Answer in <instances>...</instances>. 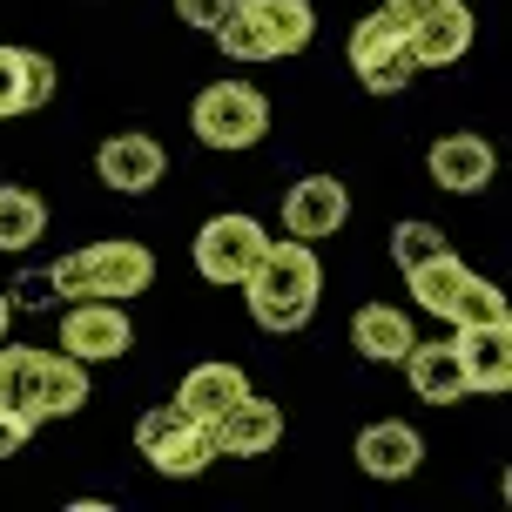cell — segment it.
Returning a JSON list of instances; mask_svg holds the SVG:
<instances>
[{"mask_svg":"<svg viewBox=\"0 0 512 512\" xmlns=\"http://www.w3.org/2000/svg\"><path fill=\"white\" fill-rule=\"evenodd\" d=\"M243 297H250V317L263 331H304L317 304H324V263L310 243L297 236H283V243H263V256L250 263V277H243Z\"/></svg>","mask_w":512,"mask_h":512,"instance_id":"6da1fadb","label":"cell"},{"mask_svg":"<svg viewBox=\"0 0 512 512\" xmlns=\"http://www.w3.org/2000/svg\"><path fill=\"white\" fill-rule=\"evenodd\" d=\"M54 290L75 304V297H142L155 283V256L149 243H128V236H108V243H88V250H68L61 263H48Z\"/></svg>","mask_w":512,"mask_h":512,"instance_id":"7a4b0ae2","label":"cell"},{"mask_svg":"<svg viewBox=\"0 0 512 512\" xmlns=\"http://www.w3.org/2000/svg\"><path fill=\"white\" fill-rule=\"evenodd\" d=\"M189 128H196L203 149H223V155L256 149L270 135V102L256 95L250 81H209L196 95V108H189Z\"/></svg>","mask_w":512,"mask_h":512,"instance_id":"3957f363","label":"cell"},{"mask_svg":"<svg viewBox=\"0 0 512 512\" xmlns=\"http://www.w3.org/2000/svg\"><path fill=\"white\" fill-rule=\"evenodd\" d=\"M135 452H142L162 479H196V472H209V459H216L209 425H203V418H189V411H176V405L142 411V425H135Z\"/></svg>","mask_w":512,"mask_h":512,"instance_id":"277c9868","label":"cell"},{"mask_svg":"<svg viewBox=\"0 0 512 512\" xmlns=\"http://www.w3.org/2000/svg\"><path fill=\"white\" fill-rule=\"evenodd\" d=\"M344 54H351V68H358V81L371 95H398V88L418 81V61H411V48H405V21L384 14V7L351 27V48Z\"/></svg>","mask_w":512,"mask_h":512,"instance_id":"5b68a950","label":"cell"},{"mask_svg":"<svg viewBox=\"0 0 512 512\" xmlns=\"http://www.w3.org/2000/svg\"><path fill=\"white\" fill-rule=\"evenodd\" d=\"M135 344V324H128V310L115 297H75V304L61 310V351L81 364H115Z\"/></svg>","mask_w":512,"mask_h":512,"instance_id":"8992f818","label":"cell"},{"mask_svg":"<svg viewBox=\"0 0 512 512\" xmlns=\"http://www.w3.org/2000/svg\"><path fill=\"white\" fill-rule=\"evenodd\" d=\"M263 243H270V230H263L256 216L223 209V216H209L203 230H196V270H203L209 283H243L250 263L263 256Z\"/></svg>","mask_w":512,"mask_h":512,"instance_id":"52a82bcc","label":"cell"},{"mask_svg":"<svg viewBox=\"0 0 512 512\" xmlns=\"http://www.w3.org/2000/svg\"><path fill=\"white\" fill-rule=\"evenodd\" d=\"M351 223V189L337 176H297L283 189V236L297 243H324Z\"/></svg>","mask_w":512,"mask_h":512,"instance_id":"ba28073f","label":"cell"},{"mask_svg":"<svg viewBox=\"0 0 512 512\" xmlns=\"http://www.w3.org/2000/svg\"><path fill=\"white\" fill-rule=\"evenodd\" d=\"M277 438H283V411L270 398H256V391H243L230 411L209 418L216 459H263V452H277Z\"/></svg>","mask_w":512,"mask_h":512,"instance_id":"9c48e42d","label":"cell"},{"mask_svg":"<svg viewBox=\"0 0 512 512\" xmlns=\"http://www.w3.org/2000/svg\"><path fill=\"white\" fill-rule=\"evenodd\" d=\"M95 169H102V182L115 189V196H149L155 182L169 176V149H162L155 135H142V128H122V135L102 142Z\"/></svg>","mask_w":512,"mask_h":512,"instance_id":"30bf717a","label":"cell"},{"mask_svg":"<svg viewBox=\"0 0 512 512\" xmlns=\"http://www.w3.org/2000/svg\"><path fill=\"white\" fill-rule=\"evenodd\" d=\"M425 169H432V182L445 189V196H479V189H492V176H499V155H492L486 135H438L432 155H425Z\"/></svg>","mask_w":512,"mask_h":512,"instance_id":"8fae6325","label":"cell"},{"mask_svg":"<svg viewBox=\"0 0 512 512\" xmlns=\"http://www.w3.org/2000/svg\"><path fill=\"white\" fill-rule=\"evenodd\" d=\"M472 7L465 0H438L432 14H418V21L405 27V48H411V61L418 68H452L465 48H472Z\"/></svg>","mask_w":512,"mask_h":512,"instance_id":"7c38bea8","label":"cell"},{"mask_svg":"<svg viewBox=\"0 0 512 512\" xmlns=\"http://www.w3.org/2000/svg\"><path fill=\"white\" fill-rule=\"evenodd\" d=\"M452 351L465 364V391H512V324H459Z\"/></svg>","mask_w":512,"mask_h":512,"instance_id":"4fadbf2b","label":"cell"},{"mask_svg":"<svg viewBox=\"0 0 512 512\" xmlns=\"http://www.w3.org/2000/svg\"><path fill=\"white\" fill-rule=\"evenodd\" d=\"M48 358L54 351H34V344H7L0 337V405L48 425Z\"/></svg>","mask_w":512,"mask_h":512,"instance_id":"5bb4252c","label":"cell"},{"mask_svg":"<svg viewBox=\"0 0 512 512\" xmlns=\"http://www.w3.org/2000/svg\"><path fill=\"white\" fill-rule=\"evenodd\" d=\"M358 465L371 479H411L425 465V438L411 432L405 418H378V425L358 432Z\"/></svg>","mask_w":512,"mask_h":512,"instance_id":"9a60e30c","label":"cell"},{"mask_svg":"<svg viewBox=\"0 0 512 512\" xmlns=\"http://www.w3.org/2000/svg\"><path fill=\"white\" fill-rule=\"evenodd\" d=\"M243 14L263 34V54L283 61V54H304L317 41V7L310 0H243Z\"/></svg>","mask_w":512,"mask_h":512,"instance_id":"2e32d148","label":"cell"},{"mask_svg":"<svg viewBox=\"0 0 512 512\" xmlns=\"http://www.w3.org/2000/svg\"><path fill=\"white\" fill-rule=\"evenodd\" d=\"M398 364H405L411 391H418L425 405H459V398H465V364H459V351H452V337H438V344H411Z\"/></svg>","mask_w":512,"mask_h":512,"instance_id":"e0dca14e","label":"cell"},{"mask_svg":"<svg viewBox=\"0 0 512 512\" xmlns=\"http://www.w3.org/2000/svg\"><path fill=\"white\" fill-rule=\"evenodd\" d=\"M243 391H250V378H243V371H236V364H196V371H189V378L176 384V411H189V418H216V411H230L236 398H243Z\"/></svg>","mask_w":512,"mask_h":512,"instance_id":"ac0fdd59","label":"cell"},{"mask_svg":"<svg viewBox=\"0 0 512 512\" xmlns=\"http://www.w3.org/2000/svg\"><path fill=\"white\" fill-rule=\"evenodd\" d=\"M351 344H358L371 364H398L418 344V331H411V317L398 304H364L358 317H351Z\"/></svg>","mask_w":512,"mask_h":512,"instance_id":"d6986e66","label":"cell"},{"mask_svg":"<svg viewBox=\"0 0 512 512\" xmlns=\"http://www.w3.org/2000/svg\"><path fill=\"white\" fill-rule=\"evenodd\" d=\"M465 277H472V270L459 263V250H438V256H425V263H411V270H405L418 310H432V317H445V324H452V304H459Z\"/></svg>","mask_w":512,"mask_h":512,"instance_id":"ffe728a7","label":"cell"},{"mask_svg":"<svg viewBox=\"0 0 512 512\" xmlns=\"http://www.w3.org/2000/svg\"><path fill=\"white\" fill-rule=\"evenodd\" d=\"M41 230H48V203L21 182H0V250H27L41 243Z\"/></svg>","mask_w":512,"mask_h":512,"instance_id":"44dd1931","label":"cell"},{"mask_svg":"<svg viewBox=\"0 0 512 512\" xmlns=\"http://www.w3.org/2000/svg\"><path fill=\"white\" fill-rule=\"evenodd\" d=\"M81 405H88V364L54 351L48 358V418H75Z\"/></svg>","mask_w":512,"mask_h":512,"instance_id":"7402d4cb","label":"cell"},{"mask_svg":"<svg viewBox=\"0 0 512 512\" xmlns=\"http://www.w3.org/2000/svg\"><path fill=\"white\" fill-rule=\"evenodd\" d=\"M438 250H452V243H445V230H438L432 216H405V223L391 230V263H398V270H411V263H425V256H438Z\"/></svg>","mask_w":512,"mask_h":512,"instance_id":"603a6c76","label":"cell"},{"mask_svg":"<svg viewBox=\"0 0 512 512\" xmlns=\"http://www.w3.org/2000/svg\"><path fill=\"white\" fill-rule=\"evenodd\" d=\"M452 324H512L499 283H486L479 270H472V277H465V290H459V304H452Z\"/></svg>","mask_w":512,"mask_h":512,"instance_id":"cb8c5ba5","label":"cell"},{"mask_svg":"<svg viewBox=\"0 0 512 512\" xmlns=\"http://www.w3.org/2000/svg\"><path fill=\"white\" fill-rule=\"evenodd\" d=\"M54 102V61L41 48H21V115Z\"/></svg>","mask_w":512,"mask_h":512,"instance_id":"d4e9b609","label":"cell"},{"mask_svg":"<svg viewBox=\"0 0 512 512\" xmlns=\"http://www.w3.org/2000/svg\"><path fill=\"white\" fill-rule=\"evenodd\" d=\"M216 48L230 54V61H270V54H263V34H256V21L243 14V7H236L230 21L216 27Z\"/></svg>","mask_w":512,"mask_h":512,"instance_id":"484cf974","label":"cell"},{"mask_svg":"<svg viewBox=\"0 0 512 512\" xmlns=\"http://www.w3.org/2000/svg\"><path fill=\"white\" fill-rule=\"evenodd\" d=\"M7 304H14V310H54V304H61V290H54L48 270H21V277L7 283Z\"/></svg>","mask_w":512,"mask_h":512,"instance_id":"4316f807","label":"cell"},{"mask_svg":"<svg viewBox=\"0 0 512 512\" xmlns=\"http://www.w3.org/2000/svg\"><path fill=\"white\" fill-rule=\"evenodd\" d=\"M243 0H176V21L182 27H203V34H216V27L230 21Z\"/></svg>","mask_w":512,"mask_h":512,"instance_id":"83f0119b","label":"cell"},{"mask_svg":"<svg viewBox=\"0 0 512 512\" xmlns=\"http://www.w3.org/2000/svg\"><path fill=\"white\" fill-rule=\"evenodd\" d=\"M21 115V48H0V122Z\"/></svg>","mask_w":512,"mask_h":512,"instance_id":"f1b7e54d","label":"cell"},{"mask_svg":"<svg viewBox=\"0 0 512 512\" xmlns=\"http://www.w3.org/2000/svg\"><path fill=\"white\" fill-rule=\"evenodd\" d=\"M34 432H41L34 418H21V411H7V405H0V459H14V452H21V445H27Z\"/></svg>","mask_w":512,"mask_h":512,"instance_id":"f546056e","label":"cell"},{"mask_svg":"<svg viewBox=\"0 0 512 512\" xmlns=\"http://www.w3.org/2000/svg\"><path fill=\"white\" fill-rule=\"evenodd\" d=\"M432 7H438V0H384V14H398V21H418V14H432Z\"/></svg>","mask_w":512,"mask_h":512,"instance_id":"4dcf8cb0","label":"cell"},{"mask_svg":"<svg viewBox=\"0 0 512 512\" xmlns=\"http://www.w3.org/2000/svg\"><path fill=\"white\" fill-rule=\"evenodd\" d=\"M14 331V304H7V290H0V337Z\"/></svg>","mask_w":512,"mask_h":512,"instance_id":"1f68e13d","label":"cell"}]
</instances>
